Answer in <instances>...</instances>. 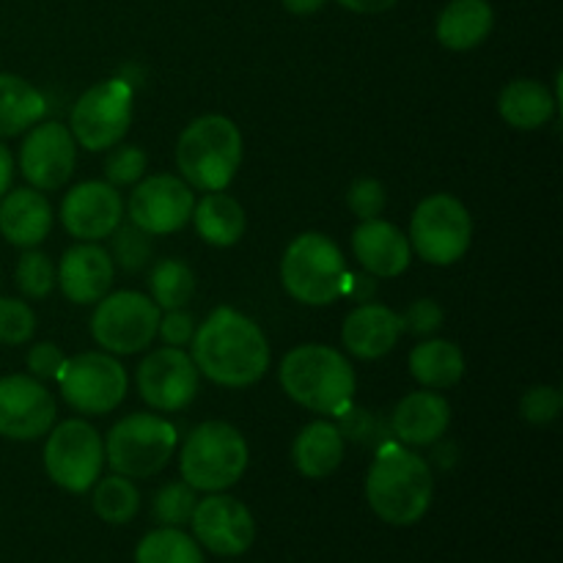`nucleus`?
<instances>
[{
  "label": "nucleus",
  "instance_id": "nucleus-43",
  "mask_svg": "<svg viewBox=\"0 0 563 563\" xmlns=\"http://www.w3.org/2000/svg\"><path fill=\"white\" fill-rule=\"evenodd\" d=\"M157 335L165 341V346H187L196 335V319L185 308L165 311V317H159Z\"/></svg>",
  "mask_w": 563,
  "mask_h": 563
},
{
  "label": "nucleus",
  "instance_id": "nucleus-1",
  "mask_svg": "<svg viewBox=\"0 0 563 563\" xmlns=\"http://www.w3.org/2000/svg\"><path fill=\"white\" fill-rule=\"evenodd\" d=\"M198 374L220 388H251L267 374L269 344L251 317L223 306L198 324L190 341Z\"/></svg>",
  "mask_w": 563,
  "mask_h": 563
},
{
  "label": "nucleus",
  "instance_id": "nucleus-20",
  "mask_svg": "<svg viewBox=\"0 0 563 563\" xmlns=\"http://www.w3.org/2000/svg\"><path fill=\"white\" fill-rule=\"evenodd\" d=\"M352 253L374 278H396L410 267L412 247L401 229L383 218L361 220L352 231Z\"/></svg>",
  "mask_w": 563,
  "mask_h": 563
},
{
  "label": "nucleus",
  "instance_id": "nucleus-7",
  "mask_svg": "<svg viewBox=\"0 0 563 563\" xmlns=\"http://www.w3.org/2000/svg\"><path fill=\"white\" fill-rule=\"evenodd\" d=\"M179 434L165 418L135 412L115 423L104 440V462L126 478H152L168 467Z\"/></svg>",
  "mask_w": 563,
  "mask_h": 563
},
{
  "label": "nucleus",
  "instance_id": "nucleus-18",
  "mask_svg": "<svg viewBox=\"0 0 563 563\" xmlns=\"http://www.w3.org/2000/svg\"><path fill=\"white\" fill-rule=\"evenodd\" d=\"M124 220V198L108 181H80L60 203V223L80 242H99Z\"/></svg>",
  "mask_w": 563,
  "mask_h": 563
},
{
  "label": "nucleus",
  "instance_id": "nucleus-6",
  "mask_svg": "<svg viewBox=\"0 0 563 563\" xmlns=\"http://www.w3.org/2000/svg\"><path fill=\"white\" fill-rule=\"evenodd\" d=\"M247 467V443L240 429L225 421H207L187 434L179 454L181 482L196 493H223L234 487Z\"/></svg>",
  "mask_w": 563,
  "mask_h": 563
},
{
  "label": "nucleus",
  "instance_id": "nucleus-35",
  "mask_svg": "<svg viewBox=\"0 0 563 563\" xmlns=\"http://www.w3.org/2000/svg\"><path fill=\"white\" fill-rule=\"evenodd\" d=\"M196 489L185 482H170L154 495V520L159 526H168V528H181L190 522L192 511H196Z\"/></svg>",
  "mask_w": 563,
  "mask_h": 563
},
{
  "label": "nucleus",
  "instance_id": "nucleus-24",
  "mask_svg": "<svg viewBox=\"0 0 563 563\" xmlns=\"http://www.w3.org/2000/svg\"><path fill=\"white\" fill-rule=\"evenodd\" d=\"M291 462L306 478H328L344 462V434L335 423L313 421L291 443Z\"/></svg>",
  "mask_w": 563,
  "mask_h": 563
},
{
  "label": "nucleus",
  "instance_id": "nucleus-14",
  "mask_svg": "<svg viewBox=\"0 0 563 563\" xmlns=\"http://www.w3.org/2000/svg\"><path fill=\"white\" fill-rule=\"evenodd\" d=\"M137 394L152 410H185L198 394V368L181 346H159L148 352L135 374Z\"/></svg>",
  "mask_w": 563,
  "mask_h": 563
},
{
  "label": "nucleus",
  "instance_id": "nucleus-28",
  "mask_svg": "<svg viewBox=\"0 0 563 563\" xmlns=\"http://www.w3.org/2000/svg\"><path fill=\"white\" fill-rule=\"evenodd\" d=\"M410 374L429 390L454 388L465 374V355L454 341L429 339L410 352Z\"/></svg>",
  "mask_w": 563,
  "mask_h": 563
},
{
  "label": "nucleus",
  "instance_id": "nucleus-39",
  "mask_svg": "<svg viewBox=\"0 0 563 563\" xmlns=\"http://www.w3.org/2000/svg\"><path fill=\"white\" fill-rule=\"evenodd\" d=\"M561 405V390L555 388V385H533V388L526 390V396L520 399V412L526 421L544 427V423L559 418Z\"/></svg>",
  "mask_w": 563,
  "mask_h": 563
},
{
  "label": "nucleus",
  "instance_id": "nucleus-27",
  "mask_svg": "<svg viewBox=\"0 0 563 563\" xmlns=\"http://www.w3.org/2000/svg\"><path fill=\"white\" fill-rule=\"evenodd\" d=\"M192 225H196L198 236H201L207 245L214 247H231L242 240L245 234V209L236 201L234 196H229L225 190L207 192L201 201L192 207Z\"/></svg>",
  "mask_w": 563,
  "mask_h": 563
},
{
  "label": "nucleus",
  "instance_id": "nucleus-31",
  "mask_svg": "<svg viewBox=\"0 0 563 563\" xmlns=\"http://www.w3.org/2000/svg\"><path fill=\"white\" fill-rule=\"evenodd\" d=\"M148 291L159 311L185 308L196 295V275L179 258H163L148 273Z\"/></svg>",
  "mask_w": 563,
  "mask_h": 563
},
{
  "label": "nucleus",
  "instance_id": "nucleus-45",
  "mask_svg": "<svg viewBox=\"0 0 563 563\" xmlns=\"http://www.w3.org/2000/svg\"><path fill=\"white\" fill-rule=\"evenodd\" d=\"M11 181H14V157H11L9 148L0 143V198L11 190Z\"/></svg>",
  "mask_w": 563,
  "mask_h": 563
},
{
  "label": "nucleus",
  "instance_id": "nucleus-25",
  "mask_svg": "<svg viewBox=\"0 0 563 563\" xmlns=\"http://www.w3.org/2000/svg\"><path fill=\"white\" fill-rule=\"evenodd\" d=\"M495 11L487 0H451L438 16V38L454 53L478 47L493 33Z\"/></svg>",
  "mask_w": 563,
  "mask_h": 563
},
{
  "label": "nucleus",
  "instance_id": "nucleus-16",
  "mask_svg": "<svg viewBox=\"0 0 563 563\" xmlns=\"http://www.w3.org/2000/svg\"><path fill=\"white\" fill-rule=\"evenodd\" d=\"M55 399L42 379L11 374L0 379V438L38 440L55 427Z\"/></svg>",
  "mask_w": 563,
  "mask_h": 563
},
{
  "label": "nucleus",
  "instance_id": "nucleus-10",
  "mask_svg": "<svg viewBox=\"0 0 563 563\" xmlns=\"http://www.w3.org/2000/svg\"><path fill=\"white\" fill-rule=\"evenodd\" d=\"M104 467V440L80 418L60 421L47 432L44 471L66 493L82 495L97 484Z\"/></svg>",
  "mask_w": 563,
  "mask_h": 563
},
{
  "label": "nucleus",
  "instance_id": "nucleus-37",
  "mask_svg": "<svg viewBox=\"0 0 563 563\" xmlns=\"http://www.w3.org/2000/svg\"><path fill=\"white\" fill-rule=\"evenodd\" d=\"M344 201L357 220H374L385 212L388 192H385V185L379 179L361 176V179H355L346 187Z\"/></svg>",
  "mask_w": 563,
  "mask_h": 563
},
{
  "label": "nucleus",
  "instance_id": "nucleus-23",
  "mask_svg": "<svg viewBox=\"0 0 563 563\" xmlns=\"http://www.w3.org/2000/svg\"><path fill=\"white\" fill-rule=\"evenodd\" d=\"M53 229V207L36 187L9 190L0 198V234L16 247L42 245Z\"/></svg>",
  "mask_w": 563,
  "mask_h": 563
},
{
  "label": "nucleus",
  "instance_id": "nucleus-29",
  "mask_svg": "<svg viewBox=\"0 0 563 563\" xmlns=\"http://www.w3.org/2000/svg\"><path fill=\"white\" fill-rule=\"evenodd\" d=\"M47 113L42 91L16 75H0V137L31 130Z\"/></svg>",
  "mask_w": 563,
  "mask_h": 563
},
{
  "label": "nucleus",
  "instance_id": "nucleus-21",
  "mask_svg": "<svg viewBox=\"0 0 563 563\" xmlns=\"http://www.w3.org/2000/svg\"><path fill=\"white\" fill-rule=\"evenodd\" d=\"M401 335H405L401 317L394 308L379 306V302H361L355 311L346 313L341 324V344L361 361H377L388 355L399 344Z\"/></svg>",
  "mask_w": 563,
  "mask_h": 563
},
{
  "label": "nucleus",
  "instance_id": "nucleus-17",
  "mask_svg": "<svg viewBox=\"0 0 563 563\" xmlns=\"http://www.w3.org/2000/svg\"><path fill=\"white\" fill-rule=\"evenodd\" d=\"M77 143L60 121L33 124L20 148V170L36 190H58L75 174Z\"/></svg>",
  "mask_w": 563,
  "mask_h": 563
},
{
  "label": "nucleus",
  "instance_id": "nucleus-12",
  "mask_svg": "<svg viewBox=\"0 0 563 563\" xmlns=\"http://www.w3.org/2000/svg\"><path fill=\"white\" fill-rule=\"evenodd\" d=\"M58 388L71 410L82 416H108L126 399V372L110 352H80L66 357Z\"/></svg>",
  "mask_w": 563,
  "mask_h": 563
},
{
  "label": "nucleus",
  "instance_id": "nucleus-44",
  "mask_svg": "<svg viewBox=\"0 0 563 563\" xmlns=\"http://www.w3.org/2000/svg\"><path fill=\"white\" fill-rule=\"evenodd\" d=\"M335 3L355 11V14H383V11L394 9L396 0H335Z\"/></svg>",
  "mask_w": 563,
  "mask_h": 563
},
{
  "label": "nucleus",
  "instance_id": "nucleus-15",
  "mask_svg": "<svg viewBox=\"0 0 563 563\" xmlns=\"http://www.w3.org/2000/svg\"><path fill=\"white\" fill-rule=\"evenodd\" d=\"M192 539L212 555H242L256 542V520L242 500L223 493H209L198 500L190 517Z\"/></svg>",
  "mask_w": 563,
  "mask_h": 563
},
{
  "label": "nucleus",
  "instance_id": "nucleus-19",
  "mask_svg": "<svg viewBox=\"0 0 563 563\" xmlns=\"http://www.w3.org/2000/svg\"><path fill=\"white\" fill-rule=\"evenodd\" d=\"M113 258L97 242L69 247L55 269V284L75 306H97L113 286Z\"/></svg>",
  "mask_w": 563,
  "mask_h": 563
},
{
  "label": "nucleus",
  "instance_id": "nucleus-47",
  "mask_svg": "<svg viewBox=\"0 0 563 563\" xmlns=\"http://www.w3.org/2000/svg\"><path fill=\"white\" fill-rule=\"evenodd\" d=\"M350 286H352V297L361 302H363V297H368L374 291V284L368 278H350Z\"/></svg>",
  "mask_w": 563,
  "mask_h": 563
},
{
  "label": "nucleus",
  "instance_id": "nucleus-34",
  "mask_svg": "<svg viewBox=\"0 0 563 563\" xmlns=\"http://www.w3.org/2000/svg\"><path fill=\"white\" fill-rule=\"evenodd\" d=\"M16 289L27 297V300H44L49 291L55 289V264L47 253L27 247L20 256L14 269Z\"/></svg>",
  "mask_w": 563,
  "mask_h": 563
},
{
  "label": "nucleus",
  "instance_id": "nucleus-5",
  "mask_svg": "<svg viewBox=\"0 0 563 563\" xmlns=\"http://www.w3.org/2000/svg\"><path fill=\"white\" fill-rule=\"evenodd\" d=\"M350 278L341 247L319 231L295 236L280 258L284 289L302 306H333L341 295L350 291Z\"/></svg>",
  "mask_w": 563,
  "mask_h": 563
},
{
  "label": "nucleus",
  "instance_id": "nucleus-38",
  "mask_svg": "<svg viewBox=\"0 0 563 563\" xmlns=\"http://www.w3.org/2000/svg\"><path fill=\"white\" fill-rule=\"evenodd\" d=\"M146 152L141 146H113V152L108 154V163H104V176H108V185L113 187H126L137 185L146 174Z\"/></svg>",
  "mask_w": 563,
  "mask_h": 563
},
{
  "label": "nucleus",
  "instance_id": "nucleus-32",
  "mask_svg": "<svg viewBox=\"0 0 563 563\" xmlns=\"http://www.w3.org/2000/svg\"><path fill=\"white\" fill-rule=\"evenodd\" d=\"M135 563H203V553L190 533L163 526L137 542Z\"/></svg>",
  "mask_w": 563,
  "mask_h": 563
},
{
  "label": "nucleus",
  "instance_id": "nucleus-3",
  "mask_svg": "<svg viewBox=\"0 0 563 563\" xmlns=\"http://www.w3.org/2000/svg\"><path fill=\"white\" fill-rule=\"evenodd\" d=\"M280 388L295 405L339 418L355 399V368L344 352L324 344H302L280 361Z\"/></svg>",
  "mask_w": 563,
  "mask_h": 563
},
{
  "label": "nucleus",
  "instance_id": "nucleus-9",
  "mask_svg": "<svg viewBox=\"0 0 563 563\" xmlns=\"http://www.w3.org/2000/svg\"><path fill=\"white\" fill-rule=\"evenodd\" d=\"M135 93L126 77H110L88 88L75 102L69 132L86 152H108L119 146L132 124Z\"/></svg>",
  "mask_w": 563,
  "mask_h": 563
},
{
  "label": "nucleus",
  "instance_id": "nucleus-40",
  "mask_svg": "<svg viewBox=\"0 0 563 563\" xmlns=\"http://www.w3.org/2000/svg\"><path fill=\"white\" fill-rule=\"evenodd\" d=\"M341 434L352 440H357V443H366V445H383L388 443V438H385V429L383 423H379V418L374 416V412L368 410H357V407H346L344 412H341Z\"/></svg>",
  "mask_w": 563,
  "mask_h": 563
},
{
  "label": "nucleus",
  "instance_id": "nucleus-36",
  "mask_svg": "<svg viewBox=\"0 0 563 563\" xmlns=\"http://www.w3.org/2000/svg\"><path fill=\"white\" fill-rule=\"evenodd\" d=\"M33 333H36V311L25 300H14V297L0 300V344H27Z\"/></svg>",
  "mask_w": 563,
  "mask_h": 563
},
{
  "label": "nucleus",
  "instance_id": "nucleus-46",
  "mask_svg": "<svg viewBox=\"0 0 563 563\" xmlns=\"http://www.w3.org/2000/svg\"><path fill=\"white\" fill-rule=\"evenodd\" d=\"M324 3H328V0H284L286 11H291V14H297V16L317 14Z\"/></svg>",
  "mask_w": 563,
  "mask_h": 563
},
{
  "label": "nucleus",
  "instance_id": "nucleus-42",
  "mask_svg": "<svg viewBox=\"0 0 563 563\" xmlns=\"http://www.w3.org/2000/svg\"><path fill=\"white\" fill-rule=\"evenodd\" d=\"M64 363H66V355L60 352V346L53 344V341H42V344L27 350V368H31V377L42 379V383H47V379H58Z\"/></svg>",
  "mask_w": 563,
  "mask_h": 563
},
{
  "label": "nucleus",
  "instance_id": "nucleus-8",
  "mask_svg": "<svg viewBox=\"0 0 563 563\" xmlns=\"http://www.w3.org/2000/svg\"><path fill=\"white\" fill-rule=\"evenodd\" d=\"M410 247L434 267L456 264L473 242V218L460 198L434 192L423 198L410 220Z\"/></svg>",
  "mask_w": 563,
  "mask_h": 563
},
{
  "label": "nucleus",
  "instance_id": "nucleus-2",
  "mask_svg": "<svg viewBox=\"0 0 563 563\" xmlns=\"http://www.w3.org/2000/svg\"><path fill=\"white\" fill-rule=\"evenodd\" d=\"M434 498L432 467L401 443H383L366 473V500L374 515L396 528L423 520Z\"/></svg>",
  "mask_w": 563,
  "mask_h": 563
},
{
  "label": "nucleus",
  "instance_id": "nucleus-11",
  "mask_svg": "<svg viewBox=\"0 0 563 563\" xmlns=\"http://www.w3.org/2000/svg\"><path fill=\"white\" fill-rule=\"evenodd\" d=\"M159 308L141 291H115L97 302L91 317V335L110 355H137L157 339Z\"/></svg>",
  "mask_w": 563,
  "mask_h": 563
},
{
  "label": "nucleus",
  "instance_id": "nucleus-33",
  "mask_svg": "<svg viewBox=\"0 0 563 563\" xmlns=\"http://www.w3.org/2000/svg\"><path fill=\"white\" fill-rule=\"evenodd\" d=\"M152 234L137 229L135 223H124L121 220L119 229L110 234V258H113V267L124 269V273H141V269H146V264L152 262Z\"/></svg>",
  "mask_w": 563,
  "mask_h": 563
},
{
  "label": "nucleus",
  "instance_id": "nucleus-4",
  "mask_svg": "<svg viewBox=\"0 0 563 563\" xmlns=\"http://www.w3.org/2000/svg\"><path fill=\"white\" fill-rule=\"evenodd\" d=\"M240 163L242 135L225 115L209 113L190 121L176 141V168L192 190H225Z\"/></svg>",
  "mask_w": 563,
  "mask_h": 563
},
{
  "label": "nucleus",
  "instance_id": "nucleus-26",
  "mask_svg": "<svg viewBox=\"0 0 563 563\" xmlns=\"http://www.w3.org/2000/svg\"><path fill=\"white\" fill-rule=\"evenodd\" d=\"M498 110L506 124L515 126V130L531 132L553 119L555 110H559V99L550 93V88L544 82L531 80V77H520V80H511L500 91Z\"/></svg>",
  "mask_w": 563,
  "mask_h": 563
},
{
  "label": "nucleus",
  "instance_id": "nucleus-30",
  "mask_svg": "<svg viewBox=\"0 0 563 563\" xmlns=\"http://www.w3.org/2000/svg\"><path fill=\"white\" fill-rule=\"evenodd\" d=\"M91 489V506L99 520L110 522V526H126L130 520H135L137 509H141V493L132 478L119 476V473L104 478L99 476Z\"/></svg>",
  "mask_w": 563,
  "mask_h": 563
},
{
  "label": "nucleus",
  "instance_id": "nucleus-13",
  "mask_svg": "<svg viewBox=\"0 0 563 563\" xmlns=\"http://www.w3.org/2000/svg\"><path fill=\"white\" fill-rule=\"evenodd\" d=\"M192 207H196V196L185 179L154 174L137 181L135 190L130 192L126 214H130V223H135L146 234L163 236L185 229L192 218Z\"/></svg>",
  "mask_w": 563,
  "mask_h": 563
},
{
  "label": "nucleus",
  "instance_id": "nucleus-41",
  "mask_svg": "<svg viewBox=\"0 0 563 563\" xmlns=\"http://www.w3.org/2000/svg\"><path fill=\"white\" fill-rule=\"evenodd\" d=\"M399 317H401V328H405V333L410 335H432L438 333L445 322V313L443 308H440V302L429 300V297H421V300L410 302V308H407L405 313H399Z\"/></svg>",
  "mask_w": 563,
  "mask_h": 563
},
{
  "label": "nucleus",
  "instance_id": "nucleus-22",
  "mask_svg": "<svg viewBox=\"0 0 563 563\" xmlns=\"http://www.w3.org/2000/svg\"><path fill=\"white\" fill-rule=\"evenodd\" d=\"M451 427V405L434 390L407 394L390 412V432L401 445H434Z\"/></svg>",
  "mask_w": 563,
  "mask_h": 563
}]
</instances>
